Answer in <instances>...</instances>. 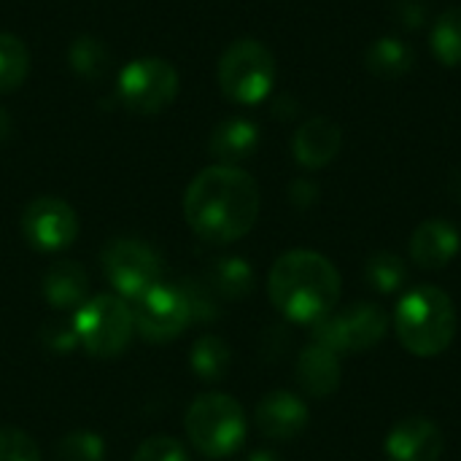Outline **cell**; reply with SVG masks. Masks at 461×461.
Returning a JSON list of instances; mask_svg holds the SVG:
<instances>
[{
    "instance_id": "obj_34",
    "label": "cell",
    "mask_w": 461,
    "mask_h": 461,
    "mask_svg": "<svg viewBox=\"0 0 461 461\" xmlns=\"http://www.w3.org/2000/svg\"><path fill=\"white\" fill-rule=\"evenodd\" d=\"M454 192H459V197H461V170L456 173V181H454Z\"/></svg>"
},
{
    "instance_id": "obj_32",
    "label": "cell",
    "mask_w": 461,
    "mask_h": 461,
    "mask_svg": "<svg viewBox=\"0 0 461 461\" xmlns=\"http://www.w3.org/2000/svg\"><path fill=\"white\" fill-rule=\"evenodd\" d=\"M11 135V116L0 108V140H5Z\"/></svg>"
},
{
    "instance_id": "obj_9",
    "label": "cell",
    "mask_w": 461,
    "mask_h": 461,
    "mask_svg": "<svg viewBox=\"0 0 461 461\" xmlns=\"http://www.w3.org/2000/svg\"><path fill=\"white\" fill-rule=\"evenodd\" d=\"M178 95V70L162 57H140L122 68L119 97L135 113H159Z\"/></svg>"
},
{
    "instance_id": "obj_4",
    "label": "cell",
    "mask_w": 461,
    "mask_h": 461,
    "mask_svg": "<svg viewBox=\"0 0 461 461\" xmlns=\"http://www.w3.org/2000/svg\"><path fill=\"white\" fill-rule=\"evenodd\" d=\"M186 435L208 459L232 456L246 440V413L230 394H203L186 411Z\"/></svg>"
},
{
    "instance_id": "obj_11",
    "label": "cell",
    "mask_w": 461,
    "mask_h": 461,
    "mask_svg": "<svg viewBox=\"0 0 461 461\" xmlns=\"http://www.w3.org/2000/svg\"><path fill=\"white\" fill-rule=\"evenodd\" d=\"M22 235L35 251H62L78 235V216L59 197H38L22 211Z\"/></svg>"
},
{
    "instance_id": "obj_22",
    "label": "cell",
    "mask_w": 461,
    "mask_h": 461,
    "mask_svg": "<svg viewBox=\"0 0 461 461\" xmlns=\"http://www.w3.org/2000/svg\"><path fill=\"white\" fill-rule=\"evenodd\" d=\"M27 70H30L27 46L11 32H0V95L22 86V81L27 78Z\"/></svg>"
},
{
    "instance_id": "obj_18",
    "label": "cell",
    "mask_w": 461,
    "mask_h": 461,
    "mask_svg": "<svg viewBox=\"0 0 461 461\" xmlns=\"http://www.w3.org/2000/svg\"><path fill=\"white\" fill-rule=\"evenodd\" d=\"M259 146V127L249 119H227L211 132V154L221 159V165H235L251 157Z\"/></svg>"
},
{
    "instance_id": "obj_10",
    "label": "cell",
    "mask_w": 461,
    "mask_h": 461,
    "mask_svg": "<svg viewBox=\"0 0 461 461\" xmlns=\"http://www.w3.org/2000/svg\"><path fill=\"white\" fill-rule=\"evenodd\" d=\"M103 270L122 300H135L162 276L159 254L135 238H116L103 251Z\"/></svg>"
},
{
    "instance_id": "obj_7",
    "label": "cell",
    "mask_w": 461,
    "mask_h": 461,
    "mask_svg": "<svg viewBox=\"0 0 461 461\" xmlns=\"http://www.w3.org/2000/svg\"><path fill=\"white\" fill-rule=\"evenodd\" d=\"M389 332V316L375 303H354L340 313H330L311 327L313 343L330 348L338 357L370 351Z\"/></svg>"
},
{
    "instance_id": "obj_13",
    "label": "cell",
    "mask_w": 461,
    "mask_h": 461,
    "mask_svg": "<svg viewBox=\"0 0 461 461\" xmlns=\"http://www.w3.org/2000/svg\"><path fill=\"white\" fill-rule=\"evenodd\" d=\"M257 427L270 440H294L308 427V405L292 392H270L257 405Z\"/></svg>"
},
{
    "instance_id": "obj_30",
    "label": "cell",
    "mask_w": 461,
    "mask_h": 461,
    "mask_svg": "<svg viewBox=\"0 0 461 461\" xmlns=\"http://www.w3.org/2000/svg\"><path fill=\"white\" fill-rule=\"evenodd\" d=\"M289 197H292L294 205L308 208L311 203H316V186H313L311 181H294V184L289 186Z\"/></svg>"
},
{
    "instance_id": "obj_20",
    "label": "cell",
    "mask_w": 461,
    "mask_h": 461,
    "mask_svg": "<svg viewBox=\"0 0 461 461\" xmlns=\"http://www.w3.org/2000/svg\"><path fill=\"white\" fill-rule=\"evenodd\" d=\"M230 362H232V351L219 335H203L192 346L189 365L203 381H221L230 370Z\"/></svg>"
},
{
    "instance_id": "obj_25",
    "label": "cell",
    "mask_w": 461,
    "mask_h": 461,
    "mask_svg": "<svg viewBox=\"0 0 461 461\" xmlns=\"http://www.w3.org/2000/svg\"><path fill=\"white\" fill-rule=\"evenodd\" d=\"M108 49L97 41V38H78L73 46H70V65L78 76L84 78H100L108 68Z\"/></svg>"
},
{
    "instance_id": "obj_27",
    "label": "cell",
    "mask_w": 461,
    "mask_h": 461,
    "mask_svg": "<svg viewBox=\"0 0 461 461\" xmlns=\"http://www.w3.org/2000/svg\"><path fill=\"white\" fill-rule=\"evenodd\" d=\"M132 461H189L186 448L167 435H154L149 440H143L135 451Z\"/></svg>"
},
{
    "instance_id": "obj_6",
    "label": "cell",
    "mask_w": 461,
    "mask_h": 461,
    "mask_svg": "<svg viewBox=\"0 0 461 461\" xmlns=\"http://www.w3.org/2000/svg\"><path fill=\"white\" fill-rule=\"evenodd\" d=\"M73 330L78 346L97 359L119 357L132 338V311L119 294H97L76 308Z\"/></svg>"
},
{
    "instance_id": "obj_26",
    "label": "cell",
    "mask_w": 461,
    "mask_h": 461,
    "mask_svg": "<svg viewBox=\"0 0 461 461\" xmlns=\"http://www.w3.org/2000/svg\"><path fill=\"white\" fill-rule=\"evenodd\" d=\"M105 443L95 432H73L57 446V461H103Z\"/></svg>"
},
{
    "instance_id": "obj_19",
    "label": "cell",
    "mask_w": 461,
    "mask_h": 461,
    "mask_svg": "<svg viewBox=\"0 0 461 461\" xmlns=\"http://www.w3.org/2000/svg\"><path fill=\"white\" fill-rule=\"evenodd\" d=\"M367 68L381 78H400L413 68V49L400 38H381L367 49Z\"/></svg>"
},
{
    "instance_id": "obj_1",
    "label": "cell",
    "mask_w": 461,
    "mask_h": 461,
    "mask_svg": "<svg viewBox=\"0 0 461 461\" xmlns=\"http://www.w3.org/2000/svg\"><path fill=\"white\" fill-rule=\"evenodd\" d=\"M184 216L200 240L213 246L235 243L257 224L259 186L238 165L205 167L184 194Z\"/></svg>"
},
{
    "instance_id": "obj_21",
    "label": "cell",
    "mask_w": 461,
    "mask_h": 461,
    "mask_svg": "<svg viewBox=\"0 0 461 461\" xmlns=\"http://www.w3.org/2000/svg\"><path fill=\"white\" fill-rule=\"evenodd\" d=\"M211 286H213L216 294H221L227 300H240L254 289V270H251V265L246 259L227 257V259L213 265Z\"/></svg>"
},
{
    "instance_id": "obj_16",
    "label": "cell",
    "mask_w": 461,
    "mask_h": 461,
    "mask_svg": "<svg viewBox=\"0 0 461 461\" xmlns=\"http://www.w3.org/2000/svg\"><path fill=\"white\" fill-rule=\"evenodd\" d=\"M297 384L308 397L316 400L335 394L340 386V357L319 343L305 346L297 359Z\"/></svg>"
},
{
    "instance_id": "obj_8",
    "label": "cell",
    "mask_w": 461,
    "mask_h": 461,
    "mask_svg": "<svg viewBox=\"0 0 461 461\" xmlns=\"http://www.w3.org/2000/svg\"><path fill=\"white\" fill-rule=\"evenodd\" d=\"M132 324L143 340L165 343L178 338L192 319H197L194 297L189 289L154 284L132 300Z\"/></svg>"
},
{
    "instance_id": "obj_29",
    "label": "cell",
    "mask_w": 461,
    "mask_h": 461,
    "mask_svg": "<svg viewBox=\"0 0 461 461\" xmlns=\"http://www.w3.org/2000/svg\"><path fill=\"white\" fill-rule=\"evenodd\" d=\"M43 343L54 351V354H68L78 346V338H76V330H73V321L65 324V321H51L43 327Z\"/></svg>"
},
{
    "instance_id": "obj_15",
    "label": "cell",
    "mask_w": 461,
    "mask_h": 461,
    "mask_svg": "<svg viewBox=\"0 0 461 461\" xmlns=\"http://www.w3.org/2000/svg\"><path fill=\"white\" fill-rule=\"evenodd\" d=\"M459 251V230L446 219L424 221L411 238V257L424 270H443Z\"/></svg>"
},
{
    "instance_id": "obj_12",
    "label": "cell",
    "mask_w": 461,
    "mask_h": 461,
    "mask_svg": "<svg viewBox=\"0 0 461 461\" xmlns=\"http://www.w3.org/2000/svg\"><path fill=\"white\" fill-rule=\"evenodd\" d=\"M386 454L392 461H440L443 432L424 416H408L389 432Z\"/></svg>"
},
{
    "instance_id": "obj_3",
    "label": "cell",
    "mask_w": 461,
    "mask_h": 461,
    "mask_svg": "<svg viewBox=\"0 0 461 461\" xmlns=\"http://www.w3.org/2000/svg\"><path fill=\"white\" fill-rule=\"evenodd\" d=\"M456 308L454 300L432 284H421L402 294L394 311V327L400 343L413 357H438L443 354L456 335Z\"/></svg>"
},
{
    "instance_id": "obj_28",
    "label": "cell",
    "mask_w": 461,
    "mask_h": 461,
    "mask_svg": "<svg viewBox=\"0 0 461 461\" xmlns=\"http://www.w3.org/2000/svg\"><path fill=\"white\" fill-rule=\"evenodd\" d=\"M0 461H41V451L27 432L0 429Z\"/></svg>"
},
{
    "instance_id": "obj_14",
    "label": "cell",
    "mask_w": 461,
    "mask_h": 461,
    "mask_svg": "<svg viewBox=\"0 0 461 461\" xmlns=\"http://www.w3.org/2000/svg\"><path fill=\"white\" fill-rule=\"evenodd\" d=\"M340 143H343L340 127H338L332 119L316 116V119H308V122L294 132L292 151H294V159H297L303 167L319 170V167H327V165L338 157Z\"/></svg>"
},
{
    "instance_id": "obj_24",
    "label": "cell",
    "mask_w": 461,
    "mask_h": 461,
    "mask_svg": "<svg viewBox=\"0 0 461 461\" xmlns=\"http://www.w3.org/2000/svg\"><path fill=\"white\" fill-rule=\"evenodd\" d=\"M432 51L443 65H461V8H448L435 22Z\"/></svg>"
},
{
    "instance_id": "obj_2",
    "label": "cell",
    "mask_w": 461,
    "mask_h": 461,
    "mask_svg": "<svg viewBox=\"0 0 461 461\" xmlns=\"http://www.w3.org/2000/svg\"><path fill=\"white\" fill-rule=\"evenodd\" d=\"M267 292L276 311L289 321L313 327L335 311L340 300V273L324 254L308 249L286 251L270 270Z\"/></svg>"
},
{
    "instance_id": "obj_33",
    "label": "cell",
    "mask_w": 461,
    "mask_h": 461,
    "mask_svg": "<svg viewBox=\"0 0 461 461\" xmlns=\"http://www.w3.org/2000/svg\"><path fill=\"white\" fill-rule=\"evenodd\" d=\"M249 461H281L276 454H270V451H257V454H251V459Z\"/></svg>"
},
{
    "instance_id": "obj_31",
    "label": "cell",
    "mask_w": 461,
    "mask_h": 461,
    "mask_svg": "<svg viewBox=\"0 0 461 461\" xmlns=\"http://www.w3.org/2000/svg\"><path fill=\"white\" fill-rule=\"evenodd\" d=\"M400 14L405 16V22H408L411 27H416V24H421V22H424L427 8H424V3H421V0H402V3H400Z\"/></svg>"
},
{
    "instance_id": "obj_17",
    "label": "cell",
    "mask_w": 461,
    "mask_h": 461,
    "mask_svg": "<svg viewBox=\"0 0 461 461\" xmlns=\"http://www.w3.org/2000/svg\"><path fill=\"white\" fill-rule=\"evenodd\" d=\"M89 276L78 262H54L43 276V297L51 308H78L86 303Z\"/></svg>"
},
{
    "instance_id": "obj_5",
    "label": "cell",
    "mask_w": 461,
    "mask_h": 461,
    "mask_svg": "<svg viewBox=\"0 0 461 461\" xmlns=\"http://www.w3.org/2000/svg\"><path fill=\"white\" fill-rule=\"evenodd\" d=\"M276 81V57L273 51L254 41L240 38L219 59V86L238 105L262 103Z\"/></svg>"
},
{
    "instance_id": "obj_23",
    "label": "cell",
    "mask_w": 461,
    "mask_h": 461,
    "mask_svg": "<svg viewBox=\"0 0 461 461\" xmlns=\"http://www.w3.org/2000/svg\"><path fill=\"white\" fill-rule=\"evenodd\" d=\"M365 276H367V284L381 292V294H392L397 289L405 286V278H408V270H405V262L392 254V251H378L367 259L365 265Z\"/></svg>"
}]
</instances>
